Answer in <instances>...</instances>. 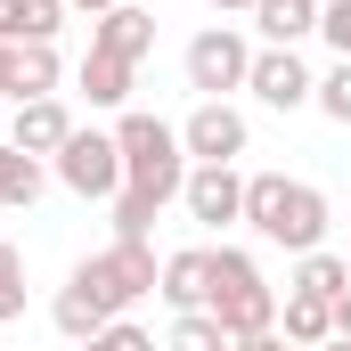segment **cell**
Segmentation results:
<instances>
[{
    "label": "cell",
    "mask_w": 351,
    "mask_h": 351,
    "mask_svg": "<svg viewBox=\"0 0 351 351\" xmlns=\"http://www.w3.org/2000/svg\"><path fill=\"white\" fill-rule=\"evenodd\" d=\"M156 245L147 237H114L106 254H90V262H74V278L58 286V302H49V319H58V335H74V343H90L114 311H131L139 294H156Z\"/></svg>",
    "instance_id": "1"
},
{
    "label": "cell",
    "mask_w": 351,
    "mask_h": 351,
    "mask_svg": "<svg viewBox=\"0 0 351 351\" xmlns=\"http://www.w3.org/2000/svg\"><path fill=\"white\" fill-rule=\"evenodd\" d=\"M204 311L229 327L237 351H269V335H278V286L237 245H213V294H204Z\"/></svg>",
    "instance_id": "2"
},
{
    "label": "cell",
    "mask_w": 351,
    "mask_h": 351,
    "mask_svg": "<svg viewBox=\"0 0 351 351\" xmlns=\"http://www.w3.org/2000/svg\"><path fill=\"white\" fill-rule=\"evenodd\" d=\"M245 229H254L262 245L311 254V245H327V196H319L311 180L254 172V180H245Z\"/></svg>",
    "instance_id": "3"
},
{
    "label": "cell",
    "mask_w": 351,
    "mask_h": 351,
    "mask_svg": "<svg viewBox=\"0 0 351 351\" xmlns=\"http://www.w3.org/2000/svg\"><path fill=\"white\" fill-rule=\"evenodd\" d=\"M114 147H123V180H131V188H147V196H164V204L188 188V139H180L172 123H156V114H131V106H123Z\"/></svg>",
    "instance_id": "4"
},
{
    "label": "cell",
    "mask_w": 351,
    "mask_h": 351,
    "mask_svg": "<svg viewBox=\"0 0 351 351\" xmlns=\"http://www.w3.org/2000/svg\"><path fill=\"white\" fill-rule=\"evenodd\" d=\"M245 74H254V49H245L237 25H204V33L188 41V90L229 98V90H245Z\"/></svg>",
    "instance_id": "5"
},
{
    "label": "cell",
    "mask_w": 351,
    "mask_h": 351,
    "mask_svg": "<svg viewBox=\"0 0 351 351\" xmlns=\"http://www.w3.org/2000/svg\"><path fill=\"white\" fill-rule=\"evenodd\" d=\"M58 180H66L74 196H114V188H123V147H114V131H74V139L58 147Z\"/></svg>",
    "instance_id": "6"
},
{
    "label": "cell",
    "mask_w": 351,
    "mask_h": 351,
    "mask_svg": "<svg viewBox=\"0 0 351 351\" xmlns=\"http://www.w3.org/2000/svg\"><path fill=\"white\" fill-rule=\"evenodd\" d=\"M245 90H254L262 106H278V114H294V106H311L319 74L294 58V41H269V49H254V74H245Z\"/></svg>",
    "instance_id": "7"
},
{
    "label": "cell",
    "mask_w": 351,
    "mask_h": 351,
    "mask_svg": "<svg viewBox=\"0 0 351 351\" xmlns=\"http://www.w3.org/2000/svg\"><path fill=\"white\" fill-rule=\"evenodd\" d=\"M180 139H188V164H237L245 156V114L229 98H196V114L180 123Z\"/></svg>",
    "instance_id": "8"
},
{
    "label": "cell",
    "mask_w": 351,
    "mask_h": 351,
    "mask_svg": "<svg viewBox=\"0 0 351 351\" xmlns=\"http://www.w3.org/2000/svg\"><path fill=\"white\" fill-rule=\"evenodd\" d=\"M180 204H188L204 229H229V221H245V180H237V164H188Z\"/></svg>",
    "instance_id": "9"
},
{
    "label": "cell",
    "mask_w": 351,
    "mask_h": 351,
    "mask_svg": "<svg viewBox=\"0 0 351 351\" xmlns=\"http://www.w3.org/2000/svg\"><path fill=\"white\" fill-rule=\"evenodd\" d=\"M8 139H16V147H33V156H58V147L74 139V114L58 106V90H41V98H16V114H8Z\"/></svg>",
    "instance_id": "10"
},
{
    "label": "cell",
    "mask_w": 351,
    "mask_h": 351,
    "mask_svg": "<svg viewBox=\"0 0 351 351\" xmlns=\"http://www.w3.org/2000/svg\"><path fill=\"white\" fill-rule=\"evenodd\" d=\"M156 294L172 311H204V294H213V245H180L164 262V278H156Z\"/></svg>",
    "instance_id": "11"
},
{
    "label": "cell",
    "mask_w": 351,
    "mask_h": 351,
    "mask_svg": "<svg viewBox=\"0 0 351 351\" xmlns=\"http://www.w3.org/2000/svg\"><path fill=\"white\" fill-rule=\"evenodd\" d=\"M278 327H286V343H327V335H335V294L286 286V302H278Z\"/></svg>",
    "instance_id": "12"
},
{
    "label": "cell",
    "mask_w": 351,
    "mask_h": 351,
    "mask_svg": "<svg viewBox=\"0 0 351 351\" xmlns=\"http://www.w3.org/2000/svg\"><path fill=\"white\" fill-rule=\"evenodd\" d=\"M131 74H139V58L90 41V58H82V98H90V106H123V98H131Z\"/></svg>",
    "instance_id": "13"
},
{
    "label": "cell",
    "mask_w": 351,
    "mask_h": 351,
    "mask_svg": "<svg viewBox=\"0 0 351 351\" xmlns=\"http://www.w3.org/2000/svg\"><path fill=\"white\" fill-rule=\"evenodd\" d=\"M98 49H123V58H147L156 49V16L147 8H131V0H114V8H98V33H90Z\"/></svg>",
    "instance_id": "14"
},
{
    "label": "cell",
    "mask_w": 351,
    "mask_h": 351,
    "mask_svg": "<svg viewBox=\"0 0 351 351\" xmlns=\"http://www.w3.org/2000/svg\"><path fill=\"white\" fill-rule=\"evenodd\" d=\"M254 25H262V41H302V33H319V0H254Z\"/></svg>",
    "instance_id": "15"
},
{
    "label": "cell",
    "mask_w": 351,
    "mask_h": 351,
    "mask_svg": "<svg viewBox=\"0 0 351 351\" xmlns=\"http://www.w3.org/2000/svg\"><path fill=\"white\" fill-rule=\"evenodd\" d=\"M41 156H33V147H16V139H0V204H33V196H41Z\"/></svg>",
    "instance_id": "16"
},
{
    "label": "cell",
    "mask_w": 351,
    "mask_h": 351,
    "mask_svg": "<svg viewBox=\"0 0 351 351\" xmlns=\"http://www.w3.org/2000/svg\"><path fill=\"white\" fill-rule=\"evenodd\" d=\"M106 204H114V237H156V213H164V196H147V188H131V180H123Z\"/></svg>",
    "instance_id": "17"
},
{
    "label": "cell",
    "mask_w": 351,
    "mask_h": 351,
    "mask_svg": "<svg viewBox=\"0 0 351 351\" xmlns=\"http://www.w3.org/2000/svg\"><path fill=\"white\" fill-rule=\"evenodd\" d=\"M294 286H311V294H343V286H351V254L311 245V254H302V269H294Z\"/></svg>",
    "instance_id": "18"
},
{
    "label": "cell",
    "mask_w": 351,
    "mask_h": 351,
    "mask_svg": "<svg viewBox=\"0 0 351 351\" xmlns=\"http://www.w3.org/2000/svg\"><path fill=\"white\" fill-rule=\"evenodd\" d=\"M16 82H25V98L58 90V41H25V49H16Z\"/></svg>",
    "instance_id": "19"
},
{
    "label": "cell",
    "mask_w": 351,
    "mask_h": 351,
    "mask_svg": "<svg viewBox=\"0 0 351 351\" xmlns=\"http://www.w3.org/2000/svg\"><path fill=\"white\" fill-rule=\"evenodd\" d=\"M172 343L180 351H229V327H221L213 311H180V319H172Z\"/></svg>",
    "instance_id": "20"
},
{
    "label": "cell",
    "mask_w": 351,
    "mask_h": 351,
    "mask_svg": "<svg viewBox=\"0 0 351 351\" xmlns=\"http://www.w3.org/2000/svg\"><path fill=\"white\" fill-rule=\"evenodd\" d=\"M311 106H319L327 123H351V58H335V74H319V90H311Z\"/></svg>",
    "instance_id": "21"
},
{
    "label": "cell",
    "mask_w": 351,
    "mask_h": 351,
    "mask_svg": "<svg viewBox=\"0 0 351 351\" xmlns=\"http://www.w3.org/2000/svg\"><path fill=\"white\" fill-rule=\"evenodd\" d=\"M8 319H25V254L0 237V327Z\"/></svg>",
    "instance_id": "22"
},
{
    "label": "cell",
    "mask_w": 351,
    "mask_h": 351,
    "mask_svg": "<svg viewBox=\"0 0 351 351\" xmlns=\"http://www.w3.org/2000/svg\"><path fill=\"white\" fill-rule=\"evenodd\" d=\"M319 33H327L335 58H351V0H327V8H319Z\"/></svg>",
    "instance_id": "23"
},
{
    "label": "cell",
    "mask_w": 351,
    "mask_h": 351,
    "mask_svg": "<svg viewBox=\"0 0 351 351\" xmlns=\"http://www.w3.org/2000/svg\"><path fill=\"white\" fill-rule=\"evenodd\" d=\"M90 343H98V351H147V335H139V327H131V319L114 311V319H106V327H98Z\"/></svg>",
    "instance_id": "24"
},
{
    "label": "cell",
    "mask_w": 351,
    "mask_h": 351,
    "mask_svg": "<svg viewBox=\"0 0 351 351\" xmlns=\"http://www.w3.org/2000/svg\"><path fill=\"white\" fill-rule=\"evenodd\" d=\"M16 49H25V41L0 33V98H25V82H16Z\"/></svg>",
    "instance_id": "25"
},
{
    "label": "cell",
    "mask_w": 351,
    "mask_h": 351,
    "mask_svg": "<svg viewBox=\"0 0 351 351\" xmlns=\"http://www.w3.org/2000/svg\"><path fill=\"white\" fill-rule=\"evenodd\" d=\"M335 343H351V286L335 294Z\"/></svg>",
    "instance_id": "26"
},
{
    "label": "cell",
    "mask_w": 351,
    "mask_h": 351,
    "mask_svg": "<svg viewBox=\"0 0 351 351\" xmlns=\"http://www.w3.org/2000/svg\"><path fill=\"white\" fill-rule=\"evenodd\" d=\"M66 8H90V16H98V8H114V0H66Z\"/></svg>",
    "instance_id": "27"
},
{
    "label": "cell",
    "mask_w": 351,
    "mask_h": 351,
    "mask_svg": "<svg viewBox=\"0 0 351 351\" xmlns=\"http://www.w3.org/2000/svg\"><path fill=\"white\" fill-rule=\"evenodd\" d=\"M213 8H254V0H213Z\"/></svg>",
    "instance_id": "28"
},
{
    "label": "cell",
    "mask_w": 351,
    "mask_h": 351,
    "mask_svg": "<svg viewBox=\"0 0 351 351\" xmlns=\"http://www.w3.org/2000/svg\"><path fill=\"white\" fill-rule=\"evenodd\" d=\"M0 139H8V123H0Z\"/></svg>",
    "instance_id": "29"
}]
</instances>
